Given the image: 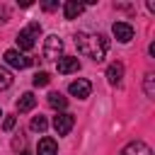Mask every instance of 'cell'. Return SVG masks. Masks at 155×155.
Wrapping results in <instances>:
<instances>
[{"label":"cell","instance_id":"cell-12","mask_svg":"<svg viewBox=\"0 0 155 155\" xmlns=\"http://www.w3.org/2000/svg\"><path fill=\"white\" fill-rule=\"evenodd\" d=\"M58 153V145H56V140L53 138H41L39 140V145H36V155H56Z\"/></svg>","mask_w":155,"mask_h":155},{"label":"cell","instance_id":"cell-18","mask_svg":"<svg viewBox=\"0 0 155 155\" xmlns=\"http://www.w3.org/2000/svg\"><path fill=\"white\" fill-rule=\"evenodd\" d=\"M145 94L148 97H155V75L153 73L145 75Z\"/></svg>","mask_w":155,"mask_h":155},{"label":"cell","instance_id":"cell-21","mask_svg":"<svg viewBox=\"0 0 155 155\" xmlns=\"http://www.w3.org/2000/svg\"><path fill=\"white\" fill-rule=\"evenodd\" d=\"M41 7H44V10H48V12H51V10H56V7H58V2H44V5H41Z\"/></svg>","mask_w":155,"mask_h":155},{"label":"cell","instance_id":"cell-11","mask_svg":"<svg viewBox=\"0 0 155 155\" xmlns=\"http://www.w3.org/2000/svg\"><path fill=\"white\" fill-rule=\"evenodd\" d=\"M121 78H124V65L116 61V63H109V68H107V80L111 82V85H121Z\"/></svg>","mask_w":155,"mask_h":155},{"label":"cell","instance_id":"cell-6","mask_svg":"<svg viewBox=\"0 0 155 155\" xmlns=\"http://www.w3.org/2000/svg\"><path fill=\"white\" fill-rule=\"evenodd\" d=\"M68 92H70L73 97H78V99H85V97H90V92H92V82L85 80V78H78V80H73V82L68 85Z\"/></svg>","mask_w":155,"mask_h":155},{"label":"cell","instance_id":"cell-20","mask_svg":"<svg viewBox=\"0 0 155 155\" xmlns=\"http://www.w3.org/2000/svg\"><path fill=\"white\" fill-rule=\"evenodd\" d=\"M7 17H10V15H7V7H5V5H0V24H5V22H7Z\"/></svg>","mask_w":155,"mask_h":155},{"label":"cell","instance_id":"cell-22","mask_svg":"<svg viewBox=\"0 0 155 155\" xmlns=\"http://www.w3.org/2000/svg\"><path fill=\"white\" fill-rule=\"evenodd\" d=\"M19 155H31V153H27V150H22V153H19Z\"/></svg>","mask_w":155,"mask_h":155},{"label":"cell","instance_id":"cell-2","mask_svg":"<svg viewBox=\"0 0 155 155\" xmlns=\"http://www.w3.org/2000/svg\"><path fill=\"white\" fill-rule=\"evenodd\" d=\"M39 34H41V27H39V22H31V24H27L24 29H19V34H17V51H31L34 48V44H36V39H39Z\"/></svg>","mask_w":155,"mask_h":155},{"label":"cell","instance_id":"cell-4","mask_svg":"<svg viewBox=\"0 0 155 155\" xmlns=\"http://www.w3.org/2000/svg\"><path fill=\"white\" fill-rule=\"evenodd\" d=\"M73 126H75V116H73V114L58 111V114L53 116V128H56L58 136H68V133L73 131Z\"/></svg>","mask_w":155,"mask_h":155},{"label":"cell","instance_id":"cell-8","mask_svg":"<svg viewBox=\"0 0 155 155\" xmlns=\"http://www.w3.org/2000/svg\"><path fill=\"white\" fill-rule=\"evenodd\" d=\"M80 70V61L73 58V56H61L58 58V73L68 75V73H78Z\"/></svg>","mask_w":155,"mask_h":155},{"label":"cell","instance_id":"cell-7","mask_svg":"<svg viewBox=\"0 0 155 155\" xmlns=\"http://www.w3.org/2000/svg\"><path fill=\"white\" fill-rule=\"evenodd\" d=\"M111 34H114V36H116L121 44H128V41L133 39V27H131L128 22H114Z\"/></svg>","mask_w":155,"mask_h":155},{"label":"cell","instance_id":"cell-15","mask_svg":"<svg viewBox=\"0 0 155 155\" xmlns=\"http://www.w3.org/2000/svg\"><path fill=\"white\" fill-rule=\"evenodd\" d=\"M51 82V75L46 73V70H39L36 75H34V87H46Z\"/></svg>","mask_w":155,"mask_h":155},{"label":"cell","instance_id":"cell-3","mask_svg":"<svg viewBox=\"0 0 155 155\" xmlns=\"http://www.w3.org/2000/svg\"><path fill=\"white\" fill-rule=\"evenodd\" d=\"M61 51H63V41H61V36H56V34H51V36H46V41H44V58L46 61H58L61 58Z\"/></svg>","mask_w":155,"mask_h":155},{"label":"cell","instance_id":"cell-10","mask_svg":"<svg viewBox=\"0 0 155 155\" xmlns=\"http://www.w3.org/2000/svg\"><path fill=\"white\" fill-rule=\"evenodd\" d=\"M82 10H85V5L78 2V0H68V2L63 5V15H65V19H78V17L82 15Z\"/></svg>","mask_w":155,"mask_h":155},{"label":"cell","instance_id":"cell-9","mask_svg":"<svg viewBox=\"0 0 155 155\" xmlns=\"http://www.w3.org/2000/svg\"><path fill=\"white\" fill-rule=\"evenodd\" d=\"M121 155H153V150H150L143 140H131V143L121 150Z\"/></svg>","mask_w":155,"mask_h":155},{"label":"cell","instance_id":"cell-1","mask_svg":"<svg viewBox=\"0 0 155 155\" xmlns=\"http://www.w3.org/2000/svg\"><path fill=\"white\" fill-rule=\"evenodd\" d=\"M75 46H78V51H80L82 56H87V58H92L94 63H99V61H104V56H107L109 39H107L104 34H85V31H80V34H75Z\"/></svg>","mask_w":155,"mask_h":155},{"label":"cell","instance_id":"cell-23","mask_svg":"<svg viewBox=\"0 0 155 155\" xmlns=\"http://www.w3.org/2000/svg\"><path fill=\"white\" fill-rule=\"evenodd\" d=\"M0 116H2V111H0Z\"/></svg>","mask_w":155,"mask_h":155},{"label":"cell","instance_id":"cell-14","mask_svg":"<svg viewBox=\"0 0 155 155\" xmlns=\"http://www.w3.org/2000/svg\"><path fill=\"white\" fill-rule=\"evenodd\" d=\"M48 107H53V109H58V111H61V109H65V107H68V99H65L61 92H51V94H48Z\"/></svg>","mask_w":155,"mask_h":155},{"label":"cell","instance_id":"cell-17","mask_svg":"<svg viewBox=\"0 0 155 155\" xmlns=\"http://www.w3.org/2000/svg\"><path fill=\"white\" fill-rule=\"evenodd\" d=\"M48 128V121L44 119V116H34L31 119V131H39V133H44Z\"/></svg>","mask_w":155,"mask_h":155},{"label":"cell","instance_id":"cell-19","mask_svg":"<svg viewBox=\"0 0 155 155\" xmlns=\"http://www.w3.org/2000/svg\"><path fill=\"white\" fill-rule=\"evenodd\" d=\"M15 124H17V119H15V116H7V119L2 121V131H12Z\"/></svg>","mask_w":155,"mask_h":155},{"label":"cell","instance_id":"cell-16","mask_svg":"<svg viewBox=\"0 0 155 155\" xmlns=\"http://www.w3.org/2000/svg\"><path fill=\"white\" fill-rule=\"evenodd\" d=\"M10 85H12V73L0 65V90H7Z\"/></svg>","mask_w":155,"mask_h":155},{"label":"cell","instance_id":"cell-5","mask_svg":"<svg viewBox=\"0 0 155 155\" xmlns=\"http://www.w3.org/2000/svg\"><path fill=\"white\" fill-rule=\"evenodd\" d=\"M5 63L12 65V68H17V70H24V68L31 65V58H27V56H24L22 51H17V48H10V51H5Z\"/></svg>","mask_w":155,"mask_h":155},{"label":"cell","instance_id":"cell-13","mask_svg":"<svg viewBox=\"0 0 155 155\" xmlns=\"http://www.w3.org/2000/svg\"><path fill=\"white\" fill-rule=\"evenodd\" d=\"M34 104H36V97H34L31 92H24V94L17 99V111H19V114L31 111V109H34Z\"/></svg>","mask_w":155,"mask_h":155}]
</instances>
